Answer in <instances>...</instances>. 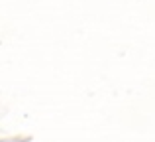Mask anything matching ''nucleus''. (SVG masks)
Listing matches in <instances>:
<instances>
[]
</instances>
